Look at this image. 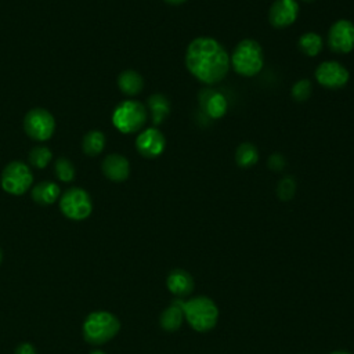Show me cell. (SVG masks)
<instances>
[{"instance_id": "cell-31", "label": "cell", "mask_w": 354, "mask_h": 354, "mask_svg": "<svg viewBox=\"0 0 354 354\" xmlns=\"http://www.w3.org/2000/svg\"><path fill=\"white\" fill-rule=\"evenodd\" d=\"M91 354H105V353H102V351H94V353H91Z\"/></svg>"}, {"instance_id": "cell-20", "label": "cell", "mask_w": 354, "mask_h": 354, "mask_svg": "<svg viewBox=\"0 0 354 354\" xmlns=\"http://www.w3.org/2000/svg\"><path fill=\"white\" fill-rule=\"evenodd\" d=\"M297 47L299 50L307 55V57H315L318 55L322 48H324V39L321 35L315 33V32H307V33H303L300 37H299V41H297Z\"/></svg>"}, {"instance_id": "cell-9", "label": "cell", "mask_w": 354, "mask_h": 354, "mask_svg": "<svg viewBox=\"0 0 354 354\" xmlns=\"http://www.w3.org/2000/svg\"><path fill=\"white\" fill-rule=\"evenodd\" d=\"M317 82L326 88H342L348 83L350 73L344 65L337 61H324L315 69Z\"/></svg>"}, {"instance_id": "cell-3", "label": "cell", "mask_w": 354, "mask_h": 354, "mask_svg": "<svg viewBox=\"0 0 354 354\" xmlns=\"http://www.w3.org/2000/svg\"><path fill=\"white\" fill-rule=\"evenodd\" d=\"M230 62L241 76H256L264 66L263 48L254 39H243L235 46Z\"/></svg>"}, {"instance_id": "cell-19", "label": "cell", "mask_w": 354, "mask_h": 354, "mask_svg": "<svg viewBox=\"0 0 354 354\" xmlns=\"http://www.w3.org/2000/svg\"><path fill=\"white\" fill-rule=\"evenodd\" d=\"M147 104H148V109L151 112V119L153 124H160L170 113V102L163 94H159V93L152 94L148 98Z\"/></svg>"}, {"instance_id": "cell-33", "label": "cell", "mask_w": 354, "mask_h": 354, "mask_svg": "<svg viewBox=\"0 0 354 354\" xmlns=\"http://www.w3.org/2000/svg\"><path fill=\"white\" fill-rule=\"evenodd\" d=\"M303 1H313V0H303Z\"/></svg>"}, {"instance_id": "cell-11", "label": "cell", "mask_w": 354, "mask_h": 354, "mask_svg": "<svg viewBox=\"0 0 354 354\" xmlns=\"http://www.w3.org/2000/svg\"><path fill=\"white\" fill-rule=\"evenodd\" d=\"M166 147L165 136L156 127H148L142 130L136 138V148L144 158L152 159L159 156Z\"/></svg>"}, {"instance_id": "cell-16", "label": "cell", "mask_w": 354, "mask_h": 354, "mask_svg": "<svg viewBox=\"0 0 354 354\" xmlns=\"http://www.w3.org/2000/svg\"><path fill=\"white\" fill-rule=\"evenodd\" d=\"M118 87L123 94L133 97L144 88V79L137 71L126 69L118 76Z\"/></svg>"}, {"instance_id": "cell-14", "label": "cell", "mask_w": 354, "mask_h": 354, "mask_svg": "<svg viewBox=\"0 0 354 354\" xmlns=\"http://www.w3.org/2000/svg\"><path fill=\"white\" fill-rule=\"evenodd\" d=\"M167 289L176 296V299H184L194 289V279L185 270H173L167 277Z\"/></svg>"}, {"instance_id": "cell-6", "label": "cell", "mask_w": 354, "mask_h": 354, "mask_svg": "<svg viewBox=\"0 0 354 354\" xmlns=\"http://www.w3.org/2000/svg\"><path fill=\"white\" fill-rule=\"evenodd\" d=\"M33 183L30 167L19 160L10 162L1 171V188L11 195L25 194Z\"/></svg>"}, {"instance_id": "cell-29", "label": "cell", "mask_w": 354, "mask_h": 354, "mask_svg": "<svg viewBox=\"0 0 354 354\" xmlns=\"http://www.w3.org/2000/svg\"><path fill=\"white\" fill-rule=\"evenodd\" d=\"M166 3H169V4H171V6H178V4H183V3H185L187 0H165Z\"/></svg>"}, {"instance_id": "cell-8", "label": "cell", "mask_w": 354, "mask_h": 354, "mask_svg": "<svg viewBox=\"0 0 354 354\" xmlns=\"http://www.w3.org/2000/svg\"><path fill=\"white\" fill-rule=\"evenodd\" d=\"M25 133L36 141H47L55 130L54 116L43 108L30 109L24 118Z\"/></svg>"}, {"instance_id": "cell-25", "label": "cell", "mask_w": 354, "mask_h": 354, "mask_svg": "<svg viewBox=\"0 0 354 354\" xmlns=\"http://www.w3.org/2000/svg\"><path fill=\"white\" fill-rule=\"evenodd\" d=\"M296 192V181L293 177L286 176L278 181L277 195L281 201H290Z\"/></svg>"}, {"instance_id": "cell-4", "label": "cell", "mask_w": 354, "mask_h": 354, "mask_svg": "<svg viewBox=\"0 0 354 354\" xmlns=\"http://www.w3.org/2000/svg\"><path fill=\"white\" fill-rule=\"evenodd\" d=\"M118 318L106 311L91 313L83 324L84 339L91 344H104L119 332Z\"/></svg>"}, {"instance_id": "cell-23", "label": "cell", "mask_w": 354, "mask_h": 354, "mask_svg": "<svg viewBox=\"0 0 354 354\" xmlns=\"http://www.w3.org/2000/svg\"><path fill=\"white\" fill-rule=\"evenodd\" d=\"M54 174L58 180L64 183H69L75 178V166L66 158H58L54 165Z\"/></svg>"}, {"instance_id": "cell-21", "label": "cell", "mask_w": 354, "mask_h": 354, "mask_svg": "<svg viewBox=\"0 0 354 354\" xmlns=\"http://www.w3.org/2000/svg\"><path fill=\"white\" fill-rule=\"evenodd\" d=\"M83 152L88 156L100 155L105 148V136L100 130H90L84 134L82 141Z\"/></svg>"}, {"instance_id": "cell-26", "label": "cell", "mask_w": 354, "mask_h": 354, "mask_svg": "<svg viewBox=\"0 0 354 354\" xmlns=\"http://www.w3.org/2000/svg\"><path fill=\"white\" fill-rule=\"evenodd\" d=\"M311 90H313L311 82L308 79H300L292 86L290 93H292V97L300 102V101H306L311 95Z\"/></svg>"}, {"instance_id": "cell-30", "label": "cell", "mask_w": 354, "mask_h": 354, "mask_svg": "<svg viewBox=\"0 0 354 354\" xmlns=\"http://www.w3.org/2000/svg\"><path fill=\"white\" fill-rule=\"evenodd\" d=\"M330 354H350V353L344 351V350H336V351H332Z\"/></svg>"}, {"instance_id": "cell-28", "label": "cell", "mask_w": 354, "mask_h": 354, "mask_svg": "<svg viewBox=\"0 0 354 354\" xmlns=\"http://www.w3.org/2000/svg\"><path fill=\"white\" fill-rule=\"evenodd\" d=\"M15 354H36V351L30 343H22L15 350Z\"/></svg>"}, {"instance_id": "cell-27", "label": "cell", "mask_w": 354, "mask_h": 354, "mask_svg": "<svg viewBox=\"0 0 354 354\" xmlns=\"http://www.w3.org/2000/svg\"><path fill=\"white\" fill-rule=\"evenodd\" d=\"M285 165H286V160L281 153H272L267 162V166L274 171H281L285 167Z\"/></svg>"}, {"instance_id": "cell-24", "label": "cell", "mask_w": 354, "mask_h": 354, "mask_svg": "<svg viewBox=\"0 0 354 354\" xmlns=\"http://www.w3.org/2000/svg\"><path fill=\"white\" fill-rule=\"evenodd\" d=\"M53 159V153L47 147H36L29 152V163L37 169L46 167Z\"/></svg>"}, {"instance_id": "cell-32", "label": "cell", "mask_w": 354, "mask_h": 354, "mask_svg": "<svg viewBox=\"0 0 354 354\" xmlns=\"http://www.w3.org/2000/svg\"><path fill=\"white\" fill-rule=\"evenodd\" d=\"M0 261H1V250H0Z\"/></svg>"}, {"instance_id": "cell-2", "label": "cell", "mask_w": 354, "mask_h": 354, "mask_svg": "<svg viewBox=\"0 0 354 354\" xmlns=\"http://www.w3.org/2000/svg\"><path fill=\"white\" fill-rule=\"evenodd\" d=\"M184 313V319L189 326L198 332H207L216 324L218 318V308L216 303L206 296H196L189 300L178 299Z\"/></svg>"}, {"instance_id": "cell-18", "label": "cell", "mask_w": 354, "mask_h": 354, "mask_svg": "<svg viewBox=\"0 0 354 354\" xmlns=\"http://www.w3.org/2000/svg\"><path fill=\"white\" fill-rule=\"evenodd\" d=\"M183 321H184V313L178 299H174L173 303L160 314V318H159L160 326L169 332L177 330L181 326Z\"/></svg>"}, {"instance_id": "cell-13", "label": "cell", "mask_w": 354, "mask_h": 354, "mask_svg": "<svg viewBox=\"0 0 354 354\" xmlns=\"http://www.w3.org/2000/svg\"><path fill=\"white\" fill-rule=\"evenodd\" d=\"M104 176L115 183L124 181L130 174V163L127 158L119 153H111L108 155L101 165Z\"/></svg>"}, {"instance_id": "cell-22", "label": "cell", "mask_w": 354, "mask_h": 354, "mask_svg": "<svg viewBox=\"0 0 354 354\" xmlns=\"http://www.w3.org/2000/svg\"><path fill=\"white\" fill-rule=\"evenodd\" d=\"M259 160V149L250 142H242L235 151V162L241 167H250Z\"/></svg>"}, {"instance_id": "cell-12", "label": "cell", "mask_w": 354, "mask_h": 354, "mask_svg": "<svg viewBox=\"0 0 354 354\" xmlns=\"http://www.w3.org/2000/svg\"><path fill=\"white\" fill-rule=\"evenodd\" d=\"M299 10L297 0H275L270 7L268 21L277 29L288 28L297 19Z\"/></svg>"}, {"instance_id": "cell-5", "label": "cell", "mask_w": 354, "mask_h": 354, "mask_svg": "<svg viewBox=\"0 0 354 354\" xmlns=\"http://www.w3.org/2000/svg\"><path fill=\"white\" fill-rule=\"evenodd\" d=\"M148 119L147 108L134 100L122 101L112 113V123L113 126L124 133L131 134L141 130Z\"/></svg>"}, {"instance_id": "cell-7", "label": "cell", "mask_w": 354, "mask_h": 354, "mask_svg": "<svg viewBox=\"0 0 354 354\" xmlns=\"http://www.w3.org/2000/svg\"><path fill=\"white\" fill-rule=\"evenodd\" d=\"M59 209L71 220H84L93 210L91 198L83 188H69L59 199Z\"/></svg>"}, {"instance_id": "cell-15", "label": "cell", "mask_w": 354, "mask_h": 354, "mask_svg": "<svg viewBox=\"0 0 354 354\" xmlns=\"http://www.w3.org/2000/svg\"><path fill=\"white\" fill-rule=\"evenodd\" d=\"M199 101H201V105L203 106L206 115L213 119H220L227 112V100L220 93H216L212 90H205L201 93Z\"/></svg>"}, {"instance_id": "cell-1", "label": "cell", "mask_w": 354, "mask_h": 354, "mask_svg": "<svg viewBox=\"0 0 354 354\" xmlns=\"http://www.w3.org/2000/svg\"><path fill=\"white\" fill-rule=\"evenodd\" d=\"M227 50L213 37H195L185 50V66L189 73L205 84L221 82L230 69Z\"/></svg>"}, {"instance_id": "cell-17", "label": "cell", "mask_w": 354, "mask_h": 354, "mask_svg": "<svg viewBox=\"0 0 354 354\" xmlns=\"http://www.w3.org/2000/svg\"><path fill=\"white\" fill-rule=\"evenodd\" d=\"M32 199L39 205H51L59 196V187L53 181L37 183L32 188Z\"/></svg>"}, {"instance_id": "cell-10", "label": "cell", "mask_w": 354, "mask_h": 354, "mask_svg": "<svg viewBox=\"0 0 354 354\" xmlns=\"http://www.w3.org/2000/svg\"><path fill=\"white\" fill-rule=\"evenodd\" d=\"M328 46L333 53L347 54L354 50V24L348 19H339L329 28Z\"/></svg>"}]
</instances>
